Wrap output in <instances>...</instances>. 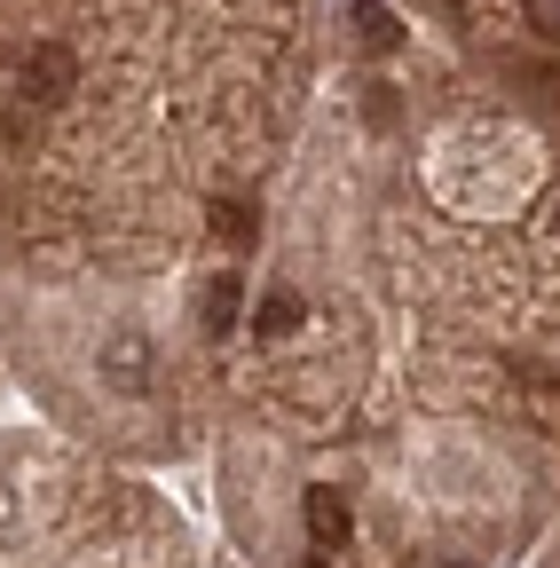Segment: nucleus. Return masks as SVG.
Listing matches in <instances>:
<instances>
[{"mask_svg": "<svg viewBox=\"0 0 560 568\" xmlns=\"http://www.w3.org/2000/svg\"><path fill=\"white\" fill-rule=\"evenodd\" d=\"M72 80H80V55L63 48V40H40V48L24 55V103H40V111L72 103Z\"/></svg>", "mask_w": 560, "mask_h": 568, "instance_id": "nucleus-1", "label": "nucleus"}, {"mask_svg": "<svg viewBox=\"0 0 560 568\" xmlns=\"http://www.w3.org/2000/svg\"><path fill=\"white\" fill-rule=\"evenodd\" d=\"M347 529H356V521H347V497L339 489H308V537H316V552H339Z\"/></svg>", "mask_w": 560, "mask_h": 568, "instance_id": "nucleus-2", "label": "nucleus"}, {"mask_svg": "<svg viewBox=\"0 0 560 568\" xmlns=\"http://www.w3.org/2000/svg\"><path fill=\"white\" fill-rule=\"evenodd\" d=\"M347 17H356V32H364L379 55H395V48L410 40V32H403V17H395V9H379V0H347Z\"/></svg>", "mask_w": 560, "mask_h": 568, "instance_id": "nucleus-3", "label": "nucleus"}, {"mask_svg": "<svg viewBox=\"0 0 560 568\" xmlns=\"http://www.w3.org/2000/svg\"><path fill=\"white\" fill-rule=\"evenodd\" d=\"M237 293H245L237 276H214V284H205V301H197V324L214 332V339H222V332L237 324Z\"/></svg>", "mask_w": 560, "mask_h": 568, "instance_id": "nucleus-4", "label": "nucleus"}, {"mask_svg": "<svg viewBox=\"0 0 560 568\" xmlns=\"http://www.w3.org/2000/svg\"><path fill=\"white\" fill-rule=\"evenodd\" d=\"M301 316H308V301H301V293H268V301H261V316H253V332H261V339H285V332H301Z\"/></svg>", "mask_w": 560, "mask_h": 568, "instance_id": "nucleus-5", "label": "nucleus"}, {"mask_svg": "<svg viewBox=\"0 0 560 568\" xmlns=\"http://www.w3.org/2000/svg\"><path fill=\"white\" fill-rule=\"evenodd\" d=\"M214 230H222L230 245H253V237H261V213H253L245 197H230V205H214Z\"/></svg>", "mask_w": 560, "mask_h": 568, "instance_id": "nucleus-6", "label": "nucleus"}, {"mask_svg": "<svg viewBox=\"0 0 560 568\" xmlns=\"http://www.w3.org/2000/svg\"><path fill=\"white\" fill-rule=\"evenodd\" d=\"M111 379L119 387H143V339H119L111 347Z\"/></svg>", "mask_w": 560, "mask_h": 568, "instance_id": "nucleus-7", "label": "nucleus"}, {"mask_svg": "<svg viewBox=\"0 0 560 568\" xmlns=\"http://www.w3.org/2000/svg\"><path fill=\"white\" fill-rule=\"evenodd\" d=\"M529 24H537V40H560V0H529Z\"/></svg>", "mask_w": 560, "mask_h": 568, "instance_id": "nucleus-8", "label": "nucleus"}]
</instances>
